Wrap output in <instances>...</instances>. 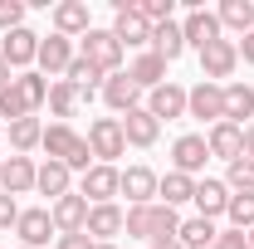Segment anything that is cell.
Here are the masks:
<instances>
[{"instance_id":"42","label":"cell","mask_w":254,"mask_h":249,"mask_svg":"<svg viewBox=\"0 0 254 249\" xmlns=\"http://www.w3.org/2000/svg\"><path fill=\"white\" fill-rule=\"evenodd\" d=\"M245 156L254 161V123H245Z\"/></svg>"},{"instance_id":"28","label":"cell","mask_w":254,"mask_h":249,"mask_svg":"<svg viewBox=\"0 0 254 249\" xmlns=\"http://www.w3.org/2000/svg\"><path fill=\"white\" fill-rule=\"evenodd\" d=\"M215 220H205V215H190V220H181V230H176V240L186 249H215Z\"/></svg>"},{"instance_id":"29","label":"cell","mask_w":254,"mask_h":249,"mask_svg":"<svg viewBox=\"0 0 254 249\" xmlns=\"http://www.w3.org/2000/svg\"><path fill=\"white\" fill-rule=\"evenodd\" d=\"M78 103H83V93H78L68 78H54V83H49V113H54L59 123H68V118L78 113Z\"/></svg>"},{"instance_id":"35","label":"cell","mask_w":254,"mask_h":249,"mask_svg":"<svg viewBox=\"0 0 254 249\" xmlns=\"http://www.w3.org/2000/svg\"><path fill=\"white\" fill-rule=\"evenodd\" d=\"M20 118H34L30 108H25V98H20V88H15V78L0 88V123L10 127V123H20Z\"/></svg>"},{"instance_id":"39","label":"cell","mask_w":254,"mask_h":249,"mask_svg":"<svg viewBox=\"0 0 254 249\" xmlns=\"http://www.w3.org/2000/svg\"><path fill=\"white\" fill-rule=\"evenodd\" d=\"M215 249H250V240H245V230H220Z\"/></svg>"},{"instance_id":"15","label":"cell","mask_w":254,"mask_h":249,"mask_svg":"<svg viewBox=\"0 0 254 249\" xmlns=\"http://www.w3.org/2000/svg\"><path fill=\"white\" fill-rule=\"evenodd\" d=\"M157 181H161L157 171L137 161V166H127V171H123L118 195H127V205H152V200H157Z\"/></svg>"},{"instance_id":"19","label":"cell","mask_w":254,"mask_h":249,"mask_svg":"<svg viewBox=\"0 0 254 249\" xmlns=\"http://www.w3.org/2000/svg\"><path fill=\"white\" fill-rule=\"evenodd\" d=\"M103 103H108L118 118H123V113H132V108H142V88L127 78V68H123V73H108V78H103Z\"/></svg>"},{"instance_id":"12","label":"cell","mask_w":254,"mask_h":249,"mask_svg":"<svg viewBox=\"0 0 254 249\" xmlns=\"http://www.w3.org/2000/svg\"><path fill=\"white\" fill-rule=\"evenodd\" d=\"M88 210H93V205H88L78 190H68V195H59V200L49 205V215H54V230H59V235H83Z\"/></svg>"},{"instance_id":"32","label":"cell","mask_w":254,"mask_h":249,"mask_svg":"<svg viewBox=\"0 0 254 249\" xmlns=\"http://www.w3.org/2000/svg\"><path fill=\"white\" fill-rule=\"evenodd\" d=\"M15 88H20V98H25V108H30V113H39V108L49 103V78H44L39 68H30V73H15Z\"/></svg>"},{"instance_id":"30","label":"cell","mask_w":254,"mask_h":249,"mask_svg":"<svg viewBox=\"0 0 254 249\" xmlns=\"http://www.w3.org/2000/svg\"><path fill=\"white\" fill-rule=\"evenodd\" d=\"M5 132H10V147H15V156H30L34 147L44 142V123H39V118H20V123H10Z\"/></svg>"},{"instance_id":"38","label":"cell","mask_w":254,"mask_h":249,"mask_svg":"<svg viewBox=\"0 0 254 249\" xmlns=\"http://www.w3.org/2000/svg\"><path fill=\"white\" fill-rule=\"evenodd\" d=\"M15 220H20V200L0 190V230H15Z\"/></svg>"},{"instance_id":"43","label":"cell","mask_w":254,"mask_h":249,"mask_svg":"<svg viewBox=\"0 0 254 249\" xmlns=\"http://www.w3.org/2000/svg\"><path fill=\"white\" fill-rule=\"evenodd\" d=\"M152 249H186L181 240H152Z\"/></svg>"},{"instance_id":"13","label":"cell","mask_w":254,"mask_h":249,"mask_svg":"<svg viewBox=\"0 0 254 249\" xmlns=\"http://www.w3.org/2000/svg\"><path fill=\"white\" fill-rule=\"evenodd\" d=\"M78 59L73 54V39H64V34H44L39 39V59H34V68L44 73V78H54V73H68V63Z\"/></svg>"},{"instance_id":"4","label":"cell","mask_w":254,"mask_h":249,"mask_svg":"<svg viewBox=\"0 0 254 249\" xmlns=\"http://www.w3.org/2000/svg\"><path fill=\"white\" fill-rule=\"evenodd\" d=\"M39 39L44 34H34L30 25H20V30H10L0 39V59L10 63V73H30L34 59H39Z\"/></svg>"},{"instance_id":"14","label":"cell","mask_w":254,"mask_h":249,"mask_svg":"<svg viewBox=\"0 0 254 249\" xmlns=\"http://www.w3.org/2000/svg\"><path fill=\"white\" fill-rule=\"evenodd\" d=\"M34 181H39L34 156H5V166H0V190L5 195H30Z\"/></svg>"},{"instance_id":"44","label":"cell","mask_w":254,"mask_h":249,"mask_svg":"<svg viewBox=\"0 0 254 249\" xmlns=\"http://www.w3.org/2000/svg\"><path fill=\"white\" fill-rule=\"evenodd\" d=\"M10 78H15V73H10V63L0 59V88H5V83H10Z\"/></svg>"},{"instance_id":"49","label":"cell","mask_w":254,"mask_h":249,"mask_svg":"<svg viewBox=\"0 0 254 249\" xmlns=\"http://www.w3.org/2000/svg\"><path fill=\"white\" fill-rule=\"evenodd\" d=\"M20 249H25V245H20Z\"/></svg>"},{"instance_id":"27","label":"cell","mask_w":254,"mask_h":249,"mask_svg":"<svg viewBox=\"0 0 254 249\" xmlns=\"http://www.w3.org/2000/svg\"><path fill=\"white\" fill-rule=\"evenodd\" d=\"M215 20H220V30H235L245 39L254 30V0H225L220 10H215Z\"/></svg>"},{"instance_id":"36","label":"cell","mask_w":254,"mask_h":249,"mask_svg":"<svg viewBox=\"0 0 254 249\" xmlns=\"http://www.w3.org/2000/svg\"><path fill=\"white\" fill-rule=\"evenodd\" d=\"M225 186H230V195H250V190H254V161H250V156L230 161V171H225Z\"/></svg>"},{"instance_id":"45","label":"cell","mask_w":254,"mask_h":249,"mask_svg":"<svg viewBox=\"0 0 254 249\" xmlns=\"http://www.w3.org/2000/svg\"><path fill=\"white\" fill-rule=\"evenodd\" d=\"M245 240H250V249H254V230H250V235H245Z\"/></svg>"},{"instance_id":"47","label":"cell","mask_w":254,"mask_h":249,"mask_svg":"<svg viewBox=\"0 0 254 249\" xmlns=\"http://www.w3.org/2000/svg\"><path fill=\"white\" fill-rule=\"evenodd\" d=\"M0 166H5V156H0Z\"/></svg>"},{"instance_id":"6","label":"cell","mask_w":254,"mask_h":249,"mask_svg":"<svg viewBox=\"0 0 254 249\" xmlns=\"http://www.w3.org/2000/svg\"><path fill=\"white\" fill-rule=\"evenodd\" d=\"M118 186H123V171H118V166H103V161H93V166L78 176V195H83L88 205L118 200Z\"/></svg>"},{"instance_id":"20","label":"cell","mask_w":254,"mask_h":249,"mask_svg":"<svg viewBox=\"0 0 254 249\" xmlns=\"http://www.w3.org/2000/svg\"><path fill=\"white\" fill-rule=\"evenodd\" d=\"M205 147H210V156H220L225 166H230V161H240V156H245V127L215 123L210 132H205Z\"/></svg>"},{"instance_id":"11","label":"cell","mask_w":254,"mask_h":249,"mask_svg":"<svg viewBox=\"0 0 254 249\" xmlns=\"http://www.w3.org/2000/svg\"><path fill=\"white\" fill-rule=\"evenodd\" d=\"M123 225H127V210L118 200H108V205H93V210H88L83 235H88L93 245H113V235H123Z\"/></svg>"},{"instance_id":"23","label":"cell","mask_w":254,"mask_h":249,"mask_svg":"<svg viewBox=\"0 0 254 249\" xmlns=\"http://www.w3.org/2000/svg\"><path fill=\"white\" fill-rule=\"evenodd\" d=\"M34 190H39V195H49V205H54L59 195H68V190H73V171H68L64 161H44V166H39Z\"/></svg>"},{"instance_id":"24","label":"cell","mask_w":254,"mask_h":249,"mask_svg":"<svg viewBox=\"0 0 254 249\" xmlns=\"http://www.w3.org/2000/svg\"><path fill=\"white\" fill-rule=\"evenodd\" d=\"M152 54H161L166 63H176L181 54H186V34H181V25H176V20L152 25Z\"/></svg>"},{"instance_id":"10","label":"cell","mask_w":254,"mask_h":249,"mask_svg":"<svg viewBox=\"0 0 254 249\" xmlns=\"http://www.w3.org/2000/svg\"><path fill=\"white\" fill-rule=\"evenodd\" d=\"M181 34H186V49H205V44H215V39H225V30H220V20H215V10H186V20H181Z\"/></svg>"},{"instance_id":"31","label":"cell","mask_w":254,"mask_h":249,"mask_svg":"<svg viewBox=\"0 0 254 249\" xmlns=\"http://www.w3.org/2000/svg\"><path fill=\"white\" fill-rule=\"evenodd\" d=\"M123 235L127 240H157V200H152V205H127Z\"/></svg>"},{"instance_id":"21","label":"cell","mask_w":254,"mask_h":249,"mask_svg":"<svg viewBox=\"0 0 254 249\" xmlns=\"http://www.w3.org/2000/svg\"><path fill=\"white\" fill-rule=\"evenodd\" d=\"M166 68H171V63L161 59V54H152V49H142L137 59L127 63V78H132V83H137L142 93H152V88H161V83H166Z\"/></svg>"},{"instance_id":"48","label":"cell","mask_w":254,"mask_h":249,"mask_svg":"<svg viewBox=\"0 0 254 249\" xmlns=\"http://www.w3.org/2000/svg\"><path fill=\"white\" fill-rule=\"evenodd\" d=\"M0 132H5V123H0Z\"/></svg>"},{"instance_id":"16","label":"cell","mask_w":254,"mask_h":249,"mask_svg":"<svg viewBox=\"0 0 254 249\" xmlns=\"http://www.w3.org/2000/svg\"><path fill=\"white\" fill-rule=\"evenodd\" d=\"M147 113H152L157 123H176V118H186V88L166 78L161 88H152V93H147Z\"/></svg>"},{"instance_id":"18","label":"cell","mask_w":254,"mask_h":249,"mask_svg":"<svg viewBox=\"0 0 254 249\" xmlns=\"http://www.w3.org/2000/svg\"><path fill=\"white\" fill-rule=\"evenodd\" d=\"M88 30H93V15H88L83 0H59V5H54V34H64V39H83Z\"/></svg>"},{"instance_id":"7","label":"cell","mask_w":254,"mask_h":249,"mask_svg":"<svg viewBox=\"0 0 254 249\" xmlns=\"http://www.w3.org/2000/svg\"><path fill=\"white\" fill-rule=\"evenodd\" d=\"M15 235H20V245H25V249H44L49 240H59L49 205H30V210H20V220H15Z\"/></svg>"},{"instance_id":"25","label":"cell","mask_w":254,"mask_h":249,"mask_svg":"<svg viewBox=\"0 0 254 249\" xmlns=\"http://www.w3.org/2000/svg\"><path fill=\"white\" fill-rule=\"evenodd\" d=\"M245 118H254V88L250 83H225V123L245 127Z\"/></svg>"},{"instance_id":"17","label":"cell","mask_w":254,"mask_h":249,"mask_svg":"<svg viewBox=\"0 0 254 249\" xmlns=\"http://www.w3.org/2000/svg\"><path fill=\"white\" fill-rule=\"evenodd\" d=\"M118 123H123V137H127V147H142V152H147V147H157V137H161V123L152 118V113H147V103H142V108H132V113H123Z\"/></svg>"},{"instance_id":"8","label":"cell","mask_w":254,"mask_h":249,"mask_svg":"<svg viewBox=\"0 0 254 249\" xmlns=\"http://www.w3.org/2000/svg\"><path fill=\"white\" fill-rule=\"evenodd\" d=\"M235 68H240V49H235V39H215V44L200 49V73H205V83H225V78H235Z\"/></svg>"},{"instance_id":"9","label":"cell","mask_w":254,"mask_h":249,"mask_svg":"<svg viewBox=\"0 0 254 249\" xmlns=\"http://www.w3.org/2000/svg\"><path fill=\"white\" fill-rule=\"evenodd\" d=\"M205 161H210V147H205V137L200 132H186V137H176L171 142V171H181V176H200L205 171Z\"/></svg>"},{"instance_id":"1","label":"cell","mask_w":254,"mask_h":249,"mask_svg":"<svg viewBox=\"0 0 254 249\" xmlns=\"http://www.w3.org/2000/svg\"><path fill=\"white\" fill-rule=\"evenodd\" d=\"M78 54L93 63L103 78H108V73H123V59H127V49L113 39V30H88L78 39Z\"/></svg>"},{"instance_id":"2","label":"cell","mask_w":254,"mask_h":249,"mask_svg":"<svg viewBox=\"0 0 254 249\" xmlns=\"http://www.w3.org/2000/svg\"><path fill=\"white\" fill-rule=\"evenodd\" d=\"M113 39H118L123 49H137V54L152 49V25L137 15V0H132V5H127V0L113 5Z\"/></svg>"},{"instance_id":"3","label":"cell","mask_w":254,"mask_h":249,"mask_svg":"<svg viewBox=\"0 0 254 249\" xmlns=\"http://www.w3.org/2000/svg\"><path fill=\"white\" fill-rule=\"evenodd\" d=\"M88 152H93V161L113 166V161L127 152L123 123H118V118H93V123H88Z\"/></svg>"},{"instance_id":"33","label":"cell","mask_w":254,"mask_h":249,"mask_svg":"<svg viewBox=\"0 0 254 249\" xmlns=\"http://www.w3.org/2000/svg\"><path fill=\"white\" fill-rule=\"evenodd\" d=\"M157 195H161V205H171V210H176V205H186L190 195H195V181L181 176V171H166V176L157 181Z\"/></svg>"},{"instance_id":"26","label":"cell","mask_w":254,"mask_h":249,"mask_svg":"<svg viewBox=\"0 0 254 249\" xmlns=\"http://www.w3.org/2000/svg\"><path fill=\"white\" fill-rule=\"evenodd\" d=\"M78 142H83V137H78L68 123H49V127H44V142H39V147L49 152V161H68Z\"/></svg>"},{"instance_id":"5","label":"cell","mask_w":254,"mask_h":249,"mask_svg":"<svg viewBox=\"0 0 254 249\" xmlns=\"http://www.w3.org/2000/svg\"><path fill=\"white\" fill-rule=\"evenodd\" d=\"M186 118H195V123H225V83H195V88H186Z\"/></svg>"},{"instance_id":"37","label":"cell","mask_w":254,"mask_h":249,"mask_svg":"<svg viewBox=\"0 0 254 249\" xmlns=\"http://www.w3.org/2000/svg\"><path fill=\"white\" fill-rule=\"evenodd\" d=\"M25 0H0V34H10V30H20L25 25Z\"/></svg>"},{"instance_id":"41","label":"cell","mask_w":254,"mask_h":249,"mask_svg":"<svg viewBox=\"0 0 254 249\" xmlns=\"http://www.w3.org/2000/svg\"><path fill=\"white\" fill-rule=\"evenodd\" d=\"M235 49H240V59H245V63H254V30L245 34V39H235Z\"/></svg>"},{"instance_id":"40","label":"cell","mask_w":254,"mask_h":249,"mask_svg":"<svg viewBox=\"0 0 254 249\" xmlns=\"http://www.w3.org/2000/svg\"><path fill=\"white\" fill-rule=\"evenodd\" d=\"M59 249H93L88 235H59Z\"/></svg>"},{"instance_id":"46","label":"cell","mask_w":254,"mask_h":249,"mask_svg":"<svg viewBox=\"0 0 254 249\" xmlns=\"http://www.w3.org/2000/svg\"><path fill=\"white\" fill-rule=\"evenodd\" d=\"M93 249H118V245H93Z\"/></svg>"},{"instance_id":"22","label":"cell","mask_w":254,"mask_h":249,"mask_svg":"<svg viewBox=\"0 0 254 249\" xmlns=\"http://www.w3.org/2000/svg\"><path fill=\"white\" fill-rule=\"evenodd\" d=\"M190 205H195V215H205V220L225 215V205H230V186L215 181V176H200V181H195V195H190Z\"/></svg>"},{"instance_id":"34","label":"cell","mask_w":254,"mask_h":249,"mask_svg":"<svg viewBox=\"0 0 254 249\" xmlns=\"http://www.w3.org/2000/svg\"><path fill=\"white\" fill-rule=\"evenodd\" d=\"M225 220H230V230H254V190L250 195H230V205H225Z\"/></svg>"}]
</instances>
